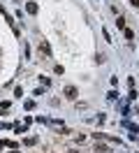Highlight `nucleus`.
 Returning <instances> with one entry per match:
<instances>
[{"label": "nucleus", "instance_id": "nucleus-12", "mask_svg": "<svg viewBox=\"0 0 139 153\" xmlns=\"http://www.w3.org/2000/svg\"><path fill=\"white\" fill-rule=\"evenodd\" d=\"M130 5H132V7H139V0H130Z\"/></svg>", "mask_w": 139, "mask_h": 153}, {"label": "nucleus", "instance_id": "nucleus-4", "mask_svg": "<svg viewBox=\"0 0 139 153\" xmlns=\"http://www.w3.org/2000/svg\"><path fill=\"white\" fill-rule=\"evenodd\" d=\"M116 97H118V93H116V91H109V93H107V100H109V102H114Z\"/></svg>", "mask_w": 139, "mask_h": 153}, {"label": "nucleus", "instance_id": "nucleus-6", "mask_svg": "<svg viewBox=\"0 0 139 153\" xmlns=\"http://www.w3.org/2000/svg\"><path fill=\"white\" fill-rule=\"evenodd\" d=\"M116 28H125V19H123V16L116 19Z\"/></svg>", "mask_w": 139, "mask_h": 153}, {"label": "nucleus", "instance_id": "nucleus-2", "mask_svg": "<svg viewBox=\"0 0 139 153\" xmlns=\"http://www.w3.org/2000/svg\"><path fill=\"white\" fill-rule=\"evenodd\" d=\"M39 53H44L46 58L51 56V49H49V42H46V39H42V42H39Z\"/></svg>", "mask_w": 139, "mask_h": 153}, {"label": "nucleus", "instance_id": "nucleus-1", "mask_svg": "<svg viewBox=\"0 0 139 153\" xmlns=\"http://www.w3.org/2000/svg\"><path fill=\"white\" fill-rule=\"evenodd\" d=\"M65 97H67V100H77V95H79V91H77V88L74 86H65Z\"/></svg>", "mask_w": 139, "mask_h": 153}, {"label": "nucleus", "instance_id": "nucleus-5", "mask_svg": "<svg viewBox=\"0 0 139 153\" xmlns=\"http://www.w3.org/2000/svg\"><path fill=\"white\" fill-rule=\"evenodd\" d=\"M23 107L30 111V109H35V102H33V100H26V102H23Z\"/></svg>", "mask_w": 139, "mask_h": 153}, {"label": "nucleus", "instance_id": "nucleus-11", "mask_svg": "<svg viewBox=\"0 0 139 153\" xmlns=\"http://www.w3.org/2000/svg\"><path fill=\"white\" fill-rule=\"evenodd\" d=\"M14 95H16V97H23V88H21V86H16V91H14Z\"/></svg>", "mask_w": 139, "mask_h": 153}, {"label": "nucleus", "instance_id": "nucleus-3", "mask_svg": "<svg viewBox=\"0 0 139 153\" xmlns=\"http://www.w3.org/2000/svg\"><path fill=\"white\" fill-rule=\"evenodd\" d=\"M26 10H28V14H37V12H39V7H37V2H28Z\"/></svg>", "mask_w": 139, "mask_h": 153}, {"label": "nucleus", "instance_id": "nucleus-10", "mask_svg": "<svg viewBox=\"0 0 139 153\" xmlns=\"http://www.w3.org/2000/svg\"><path fill=\"white\" fill-rule=\"evenodd\" d=\"M123 30H125V37H128V39H132V37H135V33H132L130 28H123Z\"/></svg>", "mask_w": 139, "mask_h": 153}, {"label": "nucleus", "instance_id": "nucleus-7", "mask_svg": "<svg viewBox=\"0 0 139 153\" xmlns=\"http://www.w3.org/2000/svg\"><path fill=\"white\" fill-rule=\"evenodd\" d=\"M39 81H42V86H51V81H49V76H39Z\"/></svg>", "mask_w": 139, "mask_h": 153}, {"label": "nucleus", "instance_id": "nucleus-8", "mask_svg": "<svg viewBox=\"0 0 139 153\" xmlns=\"http://www.w3.org/2000/svg\"><path fill=\"white\" fill-rule=\"evenodd\" d=\"M102 35H104V39H107V42H111V35H109V30H107V28H102Z\"/></svg>", "mask_w": 139, "mask_h": 153}, {"label": "nucleus", "instance_id": "nucleus-9", "mask_svg": "<svg viewBox=\"0 0 139 153\" xmlns=\"http://www.w3.org/2000/svg\"><path fill=\"white\" fill-rule=\"evenodd\" d=\"M35 142H37L35 137H28V139H26V142H23V144H26V146H33V144H35Z\"/></svg>", "mask_w": 139, "mask_h": 153}]
</instances>
